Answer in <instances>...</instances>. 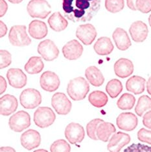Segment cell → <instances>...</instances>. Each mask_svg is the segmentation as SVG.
Listing matches in <instances>:
<instances>
[{
    "mask_svg": "<svg viewBox=\"0 0 151 152\" xmlns=\"http://www.w3.org/2000/svg\"><path fill=\"white\" fill-rule=\"evenodd\" d=\"M18 100L11 94H5L0 99V113L4 116L11 115L18 108Z\"/></svg>",
    "mask_w": 151,
    "mask_h": 152,
    "instance_id": "obj_20",
    "label": "cell"
},
{
    "mask_svg": "<svg viewBox=\"0 0 151 152\" xmlns=\"http://www.w3.org/2000/svg\"><path fill=\"white\" fill-rule=\"evenodd\" d=\"M136 103V98L131 94L125 93L118 99L117 102L118 107L121 110L132 109Z\"/></svg>",
    "mask_w": 151,
    "mask_h": 152,
    "instance_id": "obj_31",
    "label": "cell"
},
{
    "mask_svg": "<svg viewBox=\"0 0 151 152\" xmlns=\"http://www.w3.org/2000/svg\"><path fill=\"white\" fill-rule=\"evenodd\" d=\"M29 33L33 39L40 40L45 38L48 33V29L45 22L38 20H33L29 25Z\"/></svg>",
    "mask_w": 151,
    "mask_h": 152,
    "instance_id": "obj_22",
    "label": "cell"
},
{
    "mask_svg": "<svg viewBox=\"0 0 151 152\" xmlns=\"http://www.w3.org/2000/svg\"><path fill=\"white\" fill-rule=\"evenodd\" d=\"M105 7L110 12L117 13L125 7L124 0H105Z\"/></svg>",
    "mask_w": 151,
    "mask_h": 152,
    "instance_id": "obj_34",
    "label": "cell"
},
{
    "mask_svg": "<svg viewBox=\"0 0 151 152\" xmlns=\"http://www.w3.org/2000/svg\"><path fill=\"white\" fill-rule=\"evenodd\" d=\"M129 33L135 42H143L149 34V29L147 24L141 20L133 22L129 28Z\"/></svg>",
    "mask_w": 151,
    "mask_h": 152,
    "instance_id": "obj_13",
    "label": "cell"
},
{
    "mask_svg": "<svg viewBox=\"0 0 151 152\" xmlns=\"http://www.w3.org/2000/svg\"><path fill=\"white\" fill-rule=\"evenodd\" d=\"M9 39L12 45L17 47L27 46L31 43L27 33L26 26L23 25L12 26L9 31Z\"/></svg>",
    "mask_w": 151,
    "mask_h": 152,
    "instance_id": "obj_3",
    "label": "cell"
},
{
    "mask_svg": "<svg viewBox=\"0 0 151 152\" xmlns=\"http://www.w3.org/2000/svg\"><path fill=\"white\" fill-rule=\"evenodd\" d=\"M122 83L119 79H113L108 82L106 86V91L112 98H115L123 91Z\"/></svg>",
    "mask_w": 151,
    "mask_h": 152,
    "instance_id": "obj_30",
    "label": "cell"
},
{
    "mask_svg": "<svg viewBox=\"0 0 151 152\" xmlns=\"http://www.w3.org/2000/svg\"><path fill=\"white\" fill-rule=\"evenodd\" d=\"M20 101L23 107L33 109L42 103V96L40 92L35 88H27L20 94Z\"/></svg>",
    "mask_w": 151,
    "mask_h": 152,
    "instance_id": "obj_6",
    "label": "cell"
},
{
    "mask_svg": "<svg viewBox=\"0 0 151 152\" xmlns=\"http://www.w3.org/2000/svg\"><path fill=\"white\" fill-rule=\"evenodd\" d=\"M97 35L95 27L90 23L78 26L76 30V37L86 46L93 43Z\"/></svg>",
    "mask_w": 151,
    "mask_h": 152,
    "instance_id": "obj_10",
    "label": "cell"
},
{
    "mask_svg": "<svg viewBox=\"0 0 151 152\" xmlns=\"http://www.w3.org/2000/svg\"><path fill=\"white\" fill-rule=\"evenodd\" d=\"M147 92L151 96V76H150L148 81L147 82Z\"/></svg>",
    "mask_w": 151,
    "mask_h": 152,
    "instance_id": "obj_46",
    "label": "cell"
},
{
    "mask_svg": "<svg viewBox=\"0 0 151 152\" xmlns=\"http://www.w3.org/2000/svg\"><path fill=\"white\" fill-rule=\"evenodd\" d=\"M143 124L146 127L151 129V110L147 112L143 116Z\"/></svg>",
    "mask_w": 151,
    "mask_h": 152,
    "instance_id": "obj_40",
    "label": "cell"
},
{
    "mask_svg": "<svg viewBox=\"0 0 151 152\" xmlns=\"http://www.w3.org/2000/svg\"><path fill=\"white\" fill-rule=\"evenodd\" d=\"M0 68L3 69L11 64L12 62V57L11 54L8 51L1 50L0 51Z\"/></svg>",
    "mask_w": 151,
    "mask_h": 152,
    "instance_id": "obj_37",
    "label": "cell"
},
{
    "mask_svg": "<svg viewBox=\"0 0 151 152\" xmlns=\"http://www.w3.org/2000/svg\"><path fill=\"white\" fill-rule=\"evenodd\" d=\"M145 79L139 75H134L126 81V88L134 94H140L145 91Z\"/></svg>",
    "mask_w": 151,
    "mask_h": 152,
    "instance_id": "obj_23",
    "label": "cell"
},
{
    "mask_svg": "<svg viewBox=\"0 0 151 152\" xmlns=\"http://www.w3.org/2000/svg\"><path fill=\"white\" fill-rule=\"evenodd\" d=\"M90 91V85L84 77H78L70 81L68 85L67 92L74 101L84 99Z\"/></svg>",
    "mask_w": 151,
    "mask_h": 152,
    "instance_id": "obj_2",
    "label": "cell"
},
{
    "mask_svg": "<svg viewBox=\"0 0 151 152\" xmlns=\"http://www.w3.org/2000/svg\"><path fill=\"white\" fill-rule=\"evenodd\" d=\"M104 120L100 118H95L91 120L86 126V131L88 136L91 139L94 140H99L97 137V130L99 126L103 122Z\"/></svg>",
    "mask_w": 151,
    "mask_h": 152,
    "instance_id": "obj_33",
    "label": "cell"
},
{
    "mask_svg": "<svg viewBox=\"0 0 151 152\" xmlns=\"http://www.w3.org/2000/svg\"><path fill=\"white\" fill-rule=\"evenodd\" d=\"M116 131L115 126L112 123L103 122L99 126L97 130V137L99 140L102 142H107L110 137Z\"/></svg>",
    "mask_w": 151,
    "mask_h": 152,
    "instance_id": "obj_27",
    "label": "cell"
},
{
    "mask_svg": "<svg viewBox=\"0 0 151 152\" xmlns=\"http://www.w3.org/2000/svg\"><path fill=\"white\" fill-rule=\"evenodd\" d=\"M50 150L51 152H70L71 147L66 140L60 139L54 141L51 144Z\"/></svg>",
    "mask_w": 151,
    "mask_h": 152,
    "instance_id": "obj_35",
    "label": "cell"
},
{
    "mask_svg": "<svg viewBox=\"0 0 151 152\" xmlns=\"http://www.w3.org/2000/svg\"><path fill=\"white\" fill-rule=\"evenodd\" d=\"M7 82L3 76H0V94H2L6 91Z\"/></svg>",
    "mask_w": 151,
    "mask_h": 152,
    "instance_id": "obj_42",
    "label": "cell"
},
{
    "mask_svg": "<svg viewBox=\"0 0 151 152\" xmlns=\"http://www.w3.org/2000/svg\"><path fill=\"white\" fill-rule=\"evenodd\" d=\"M136 6L137 11L143 14L149 13L151 11V0H136Z\"/></svg>",
    "mask_w": 151,
    "mask_h": 152,
    "instance_id": "obj_38",
    "label": "cell"
},
{
    "mask_svg": "<svg viewBox=\"0 0 151 152\" xmlns=\"http://www.w3.org/2000/svg\"><path fill=\"white\" fill-rule=\"evenodd\" d=\"M29 15L32 18L45 19L51 12V7L46 0H31L27 6Z\"/></svg>",
    "mask_w": 151,
    "mask_h": 152,
    "instance_id": "obj_4",
    "label": "cell"
},
{
    "mask_svg": "<svg viewBox=\"0 0 151 152\" xmlns=\"http://www.w3.org/2000/svg\"><path fill=\"white\" fill-rule=\"evenodd\" d=\"M44 67V62L42 58L34 56L30 57L25 64L24 68L29 74H37L42 71Z\"/></svg>",
    "mask_w": 151,
    "mask_h": 152,
    "instance_id": "obj_28",
    "label": "cell"
},
{
    "mask_svg": "<svg viewBox=\"0 0 151 152\" xmlns=\"http://www.w3.org/2000/svg\"><path fill=\"white\" fill-rule=\"evenodd\" d=\"M101 0H63L64 16L73 22H86L97 15Z\"/></svg>",
    "mask_w": 151,
    "mask_h": 152,
    "instance_id": "obj_1",
    "label": "cell"
},
{
    "mask_svg": "<svg viewBox=\"0 0 151 152\" xmlns=\"http://www.w3.org/2000/svg\"><path fill=\"white\" fill-rule=\"evenodd\" d=\"M85 136L84 129L79 124L71 122L65 129V137L71 144L81 143Z\"/></svg>",
    "mask_w": 151,
    "mask_h": 152,
    "instance_id": "obj_11",
    "label": "cell"
},
{
    "mask_svg": "<svg viewBox=\"0 0 151 152\" xmlns=\"http://www.w3.org/2000/svg\"><path fill=\"white\" fill-rule=\"evenodd\" d=\"M138 139L143 142L151 144V131L145 128L140 129L138 132Z\"/></svg>",
    "mask_w": 151,
    "mask_h": 152,
    "instance_id": "obj_39",
    "label": "cell"
},
{
    "mask_svg": "<svg viewBox=\"0 0 151 152\" xmlns=\"http://www.w3.org/2000/svg\"><path fill=\"white\" fill-rule=\"evenodd\" d=\"M85 75L87 80L94 87H100L105 82V77L102 72L95 66L87 68L85 71Z\"/></svg>",
    "mask_w": 151,
    "mask_h": 152,
    "instance_id": "obj_25",
    "label": "cell"
},
{
    "mask_svg": "<svg viewBox=\"0 0 151 152\" xmlns=\"http://www.w3.org/2000/svg\"><path fill=\"white\" fill-rule=\"evenodd\" d=\"M88 100L93 106L101 108L106 105L108 102V98L105 92L100 91H95L90 93L88 96Z\"/></svg>",
    "mask_w": 151,
    "mask_h": 152,
    "instance_id": "obj_29",
    "label": "cell"
},
{
    "mask_svg": "<svg viewBox=\"0 0 151 152\" xmlns=\"http://www.w3.org/2000/svg\"><path fill=\"white\" fill-rule=\"evenodd\" d=\"M83 53V47L77 40L73 39L67 42L62 48V53L68 60L73 61L80 58Z\"/></svg>",
    "mask_w": 151,
    "mask_h": 152,
    "instance_id": "obj_17",
    "label": "cell"
},
{
    "mask_svg": "<svg viewBox=\"0 0 151 152\" xmlns=\"http://www.w3.org/2000/svg\"><path fill=\"white\" fill-rule=\"evenodd\" d=\"M114 72L115 75L120 78H126L131 75L134 66L132 62L126 58H121L114 64Z\"/></svg>",
    "mask_w": 151,
    "mask_h": 152,
    "instance_id": "obj_19",
    "label": "cell"
},
{
    "mask_svg": "<svg viewBox=\"0 0 151 152\" xmlns=\"http://www.w3.org/2000/svg\"><path fill=\"white\" fill-rule=\"evenodd\" d=\"M20 141L24 148L28 150H33L40 145V134L36 130L29 129L22 134Z\"/></svg>",
    "mask_w": 151,
    "mask_h": 152,
    "instance_id": "obj_15",
    "label": "cell"
},
{
    "mask_svg": "<svg viewBox=\"0 0 151 152\" xmlns=\"http://www.w3.org/2000/svg\"><path fill=\"white\" fill-rule=\"evenodd\" d=\"M7 32V27L5 23H3L1 20L0 21V37L2 38L6 35Z\"/></svg>",
    "mask_w": 151,
    "mask_h": 152,
    "instance_id": "obj_43",
    "label": "cell"
},
{
    "mask_svg": "<svg viewBox=\"0 0 151 152\" xmlns=\"http://www.w3.org/2000/svg\"><path fill=\"white\" fill-rule=\"evenodd\" d=\"M56 119L53 110L47 107H40L34 113V122L36 126L46 128L52 125Z\"/></svg>",
    "mask_w": 151,
    "mask_h": 152,
    "instance_id": "obj_5",
    "label": "cell"
},
{
    "mask_svg": "<svg viewBox=\"0 0 151 152\" xmlns=\"http://www.w3.org/2000/svg\"><path fill=\"white\" fill-rule=\"evenodd\" d=\"M51 105L60 115H66L71 110L72 104L66 95L62 92H57L51 98Z\"/></svg>",
    "mask_w": 151,
    "mask_h": 152,
    "instance_id": "obj_8",
    "label": "cell"
},
{
    "mask_svg": "<svg viewBox=\"0 0 151 152\" xmlns=\"http://www.w3.org/2000/svg\"><path fill=\"white\" fill-rule=\"evenodd\" d=\"M9 125L15 132H22L30 125V117L28 113L20 110L11 116L9 121Z\"/></svg>",
    "mask_w": 151,
    "mask_h": 152,
    "instance_id": "obj_7",
    "label": "cell"
},
{
    "mask_svg": "<svg viewBox=\"0 0 151 152\" xmlns=\"http://www.w3.org/2000/svg\"><path fill=\"white\" fill-rule=\"evenodd\" d=\"M95 53L99 55H108L114 49L111 39L107 37L99 38L94 46Z\"/></svg>",
    "mask_w": 151,
    "mask_h": 152,
    "instance_id": "obj_24",
    "label": "cell"
},
{
    "mask_svg": "<svg viewBox=\"0 0 151 152\" xmlns=\"http://www.w3.org/2000/svg\"><path fill=\"white\" fill-rule=\"evenodd\" d=\"M8 1L11 3H13V4H18V3H21L23 0H8Z\"/></svg>",
    "mask_w": 151,
    "mask_h": 152,
    "instance_id": "obj_47",
    "label": "cell"
},
{
    "mask_svg": "<svg viewBox=\"0 0 151 152\" xmlns=\"http://www.w3.org/2000/svg\"><path fill=\"white\" fill-rule=\"evenodd\" d=\"M136 0H126V5H127L128 7L132 10V11H137L136 6Z\"/></svg>",
    "mask_w": 151,
    "mask_h": 152,
    "instance_id": "obj_44",
    "label": "cell"
},
{
    "mask_svg": "<svg viewBox=\"0 0 151 152\" xmlns=\"http://www.w3.org/2000/svg\"><path fill=\"white\" fill-rule=\"evenodd\" d=\"M7 77L9 85L15 88H22L27 84V76L20 68L9 69L7 73Z\"/></svg>",
    "mask_w": 151,
    "mask_h": 152,
    "instance_id": "obj_18",
    "label": "cell"
},
{
    "mask_svg": "<svg viewBox=\"0 0 151 152\" xmlns=\"http://www.w3.org/2000/svg\"><path fill=\"white\" fill-rule=\"evenodd\" d=\"M0 152H16V150L12 147L2 146L0 148Z\"/></svg>",
    "mask_w": 151,
    "mask_h": 152,
    "instance_id": "obj_45",
    "label": "cell"
},
{
    "mask_svg": "<svg viewBox=\"0 0 151 152\" xmlns=\"http://www.w3.org/2000/svg\"><path fill=\"white\" fill-rule=\"evenodd\" d=\"M33 152H48V151L46 150H44V149H40V150H35V151H33Z\"/></svg>",
    "mask_w": 151,
    "mask_h": 152,
    "instance_id": "obj_48",
    "label": "cell"
},
{
    "mask_svg": "<svg viewBox=\"0 0 151 152\" xmlns=\"http://www.w3.org/2000/svg\"><path fill=\"white\" fill-rule=\"evenodd\" d=\"M149 110H151V98L147 95L141 96L135 107L137 115L142 116L144 113Z\"/></svg>",
    "mask_w": 151,
    "mask_h": 152,
    "instance_id": "obj_32",
    "label": "cell"
},
{
    "mask_svg": "<svg viewBox=\"0 0 151 152\" xmlns=\"http://www.w3.org/2000/svg\"><path fill=\"white\" fill-rule=\"evenodd\" d=\"M8 10V5L5 0H0V17L4 16Z\"/></svg>",
    "mask_w": 151,
    "mask_h": 152,
    "instance_id": "obj_41",
    "label": "cell"
},
{
    "mask_svg": "<svg viewBox=\"0 0 151 152\" xmlns=\"http://www.w3.org/2000/svg\"><path fill=\"white\" fill-rule=\"evenodd\" d=\"M130 142L129 134L121 132L112 134L107 146V149L110 152H119L122 148Z\"/></svg>",
    "mask_w": 151,
    "mask_h": 152,
    "instance_id": "obj_16",
    "label": "cell"
},
{
    "mask_svg": "<svg viewBox=\"0 0 151 152\" xmlns=\"http://www.w3.org/2000/svg\"><path fill=\"white\" fill-rule=\"evenodd\" d=\"M117 126L120 129L132 131L136 128L138 124L137 116L132 113H123L116 119Z\"/></svg>",
    "mask_w": 151,
    "mask_h": 152,
    "instance_id": "obj_14",
    "label": "cell"
},
{
    "mask_svg": "<svg viewBox=\"0 0 151 152\" xmlns=\"http://www.w3.org/2000/svg\"><path fill=\"white\" fill-rule=\"evenodd\" d=\"M50 28L56 32H60L65 30L68 26L66 19L62 15L60 12H54L48 19Z\"/></svg>",
    "mask_w": 151,
    "mask_h": 152,
    "instance_id": "obj_26",
    "label": "cell"
},
{
    "mask_svg": "<svg viewBox=\"0 0 151 152\" xmlns=\"http://www.w3.org/2000/svg\"><path fill=\"white\" fill-rule=\"evenodd\" d=\"M41 87L47 92H54L58 88L60 84V79L54 72L46 71L42 74L40 78Z\"/></svg>",
    "mask_w": 151,
    "mask_h": 152,
    "instance_id": "obj_12",
    "label": "cell"
},
{
    "mask_svg": "<svg viewBox=\"0 0 151 152\" xmlns=\"http://www.w3.org/2000/svg\"><path fill=\"white\" fill-rule=\"evenodd\" d=\"M123 152H151V147L142 144H132Z\"/></svg>",
    "mask_w": 151,
    "mask_h": 152,
    "instance_id": "obj_36",
    "label": "cell"
},
{
    "mask_svg": "<svg viewBox=\"0 0 151 152\" xmlns=\"http://www.w3.org/2000/svg\"><path fill=\"white\" fill-rule=\"evenodd\" d=\"M112 38L116 47L119 50H127L131 46V40L127 32L121 27H118L114 30L112 34Z\"/></svg>",
    "mask_w": 151,
    "mask_h": 152,
    "instance_id": "obj_21",
    "label": "cell"
},
{
    "mask_svg": "<svg viewBox=\"0 0 151 152\" xmlns=\"http://www.w3.org/2000/svg\"><path fill=\"white\" fill-rule=\"evenodd\" d=\"M38 52L45 61H52L58 57L59 50L53 41L46 39L39 43Z\"/></svg>",
    "mask_w": 151,
    "mask_h": 152,
    "instance_id": "obj_9",
    "label": "cell"
},
{
    "mask_svg": "<svg viewBox=\"0 0 151 152\" xmlns=\"http://www.w3.org/2000/svg\"><path fill=\"white\" fill-rule=\"evenodd\" d=\"M148 21H149V26L151 27V14L149 16V19H148Z\"/></svg>",
    "mask_w": 151,
    "mask_h": 152,
    "instance_id": "obj_49",
    "label": "cell"
}]
</instances>
